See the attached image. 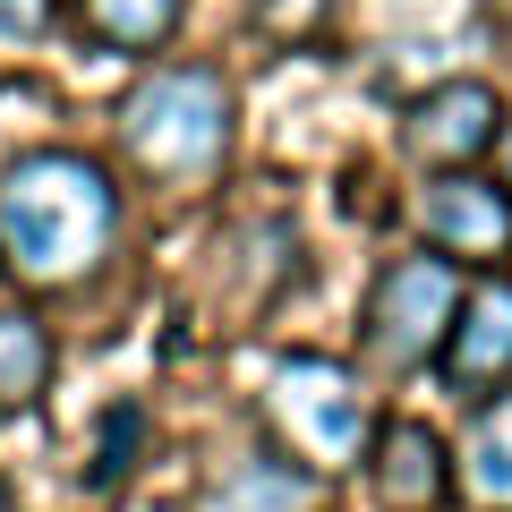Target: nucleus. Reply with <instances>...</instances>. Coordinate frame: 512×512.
Listing matches in <instances>:
<instances>
[{
    "label": "nucleus",
    "mask_w": 512,
    "mask_h": 512,
    "mask_svg": "<svg viewBox=\"0 0 512 512\" xmlns=\"http://www.w3.org/2000/svg\"><path fill=\"white\" fill-rule=\"evenodd\" d=\"M120 239V188L94 154L43 146L0 171V274L26 291H69Z\"/></svg>",
    "instance_id": "obj_1"
},
{
    "label": "nucleus",
    "mask_w": 512,
    "mask_h": 512,
    "mask_svg": "<svg viewBox=\"0 0 512 512\" xmlns=\"http://www.w3.org/2000/svg\"><path fill=\"white\" fill-rule=\"evenodd\" d=\"M120 154L163 188H205L222 171V154H231V86H222V69H197V60L146 69L120 94Z\"/></svg>",
    "instance_id": "obj_2"
},
{
    "label": "nucleus",
    "mask_w": 512,
    "mask_h": 512,
    "mask_svg": "<svg viewBox=\"0 0 512 512\" xmlns=\"http://www.w3.org/2000/svg\"><path fill=\"white\" fill-rule=\"evenodd\" d=\"M265 410H274V427L291 436V453L308 461V470H359L367 453H376V402H367V384L350 376L342 359H316V350H299V359L274 367V384H265Z\"/></svg>",
    "instance_id": "obj_3"
},
{
    "label": "nucleus",
    "mask_w": 512,
    "mask_h": 512,
    "mask_svg": "<svg viewBox=\"0 0 512 512\" xmlns=\"http://www.w3.org/2000/svg\"><path fill=\"white\" fill-rule=\"evenodd\" d=\"M461 299H470V282H461L453 256H436V248L393 256L376 274V299H367V350H376L384 367L444 359V342H453V325H461Z\"/></svg>",
    "instance_id": "obj_4"
},
{
    "label": "nucleus",
    "mask_w": 512,
    "mask_h": 512,
    "mask_svg": "<svg viewBox=\"0 0 512 512\" xmlns=\"http://www.w3.org/2000/svg\"><path fill=\"white\" fill-rule=\"evenodd\" d=\"M419 231L453 265H495L512 256V188L495 171H436L419 197Z\"/></svg>",
    "instance_id": "obj_5"
},
{
    "label": "nucleus",
    "mask_w": 512,
    "mask_h": 512,
    "mask_svg": "<svg viewBox=\"0 0 512 512\" xmlns=\"http://www.w3.org/2000/svg\"><path fill=\"white\" fill-rule=\"evenodd\" d=\"M504 94L487 86V77H444L436 94H427L419 111H410V154H419L427 171H478L495 154V137H504Z\"/></svg>",
    "instance_id": "obj_6"
},
{
    "label": "nucleus",
    "mask_w": 512,
    "mask_h": 512,
    "mask_svg": "<svg viewBox=\"0 0 512 512\" xmlns=\"http://www.w3.org/2000/svg\"><path fill=\"white\" fill-rule=\"evenodd\" d=\"M367 470H376V495L384 512H436L444 495H453V453H444L436 427L419 419H393L376 436V453H367Z\"/></svg>",
    "instance_id": "obj_7"
},
{
    "label": "nucleus",
    "mask_w": 512,
    "mask_h": 512,
    "mask_svg": "<svg viewBox=\"0 0 512 512\" xmlns=\"http://www.w3.org/2000/svg\"><path fill=\"white\" fill-rule=\"evenodd\" d=\"M444 376L453 384H512V282H478L461 299V325L444 342Z\"/></svg>",
    "instance_id": "obj_8"
},
{
    "label": "nucleus",
    "mask_w": 512,
    "mask_h": 512,
    "mask_svg": "<svg viewBox=\"0 0 512 512\" xmlns=\"http://www.w3.org/2000/svg\"><path fill=\"white\" fill-rule=\"evenodd\" d=\"M316 495H325V470L282 461V453H248L205 487L197 512H316Z\"/></svg>",
    "instance_id": "obj_9"
},
{
    "label": "nucleus",
    "mask_w": 512,
    "mask_h": 512,
    "mask_svg": "<svg viewBox=\"0 0 512 512\" xmlns=\"http://www.w3.org/2000/svg\"><path fill=\"white\" fill-rule=\"evenodd\" d=\"M461 478H470V495L487 512H512V384L470 419V436H461Z\"/></svg>",
    "instance_id": "obj_10"
},
{
    "label": "nucleus",
    "mask_w": 512,
    "mask_h": 512,
    "mask_svg": "<svg viewBox=\"0 0 512 512\" xmlns=\"http://www.w3.org/2000/svg\"><path fill=\"white\" fill-rule=\"evenodd\" d=\"M77 18H86V35L103 43V52L146 60V52H163V43H171L180 0H77Z\"/></svg>",
    "instance_id": "obj_11"
},
{
    "label": "nucleus",
    "mask_w": 512,
    "mask_h": 512,
    "mask_svg": "<svg viewBox=\"0 0 512 512\" xmlns=\"http://www.w3.org/2000/svg\"><path fill=\"white\" fill-rule=\"evenodd\" d=\"M52 384V333L26 308H0V410H26Z\"/></svg>",
    "instance_id": "obj_12"
},
{
    "label": "nucleus",
    "mask_w": 512,
    "mask_h": 512,
    "mask_svg": "<svg viewBox=\"0 0 512 512\" xmlns=\"http://www.w3.org/2000/svg\"><path fill=\"white\" fill-rule=\"evenodd\" d=\"M146 436H154L146 402H111V410H103V436H94V470H86V487H94V495H111L128 470H137Z\"/></svg>",
    "instance_id": "obj_13"
},
{
    "label": "nucleus",
    "mask_w": 512,
    "mask_h": 512,
    "mask_svg": "<svg viewBox=\"0 0 512 512\" xmlns=\"http://www.w3.org/2000/svg\"><path fill=\"white\" fill-rule=\"evenodd\" d=\"M60 18V0H0V43H43Z\"/></svg>",
    "instance_id": "obj_14"
},
{
    "label": "nucleus",
    "mask_w": 512,
    "mask_h": 512,
    "mask_svg": "<svg viewBox=\"0 0 512 512\" xmlns=\"http://www.w3.org/2000/svg\"><path fill=\"white\" fill-rule=\"evenodd\" d=\"M495 180L512 188V120H504V137H495Z\"/></svg>",
    "instance_id": "obj_15"
},
{
    "label": "nucleus",
    "mask_w": 512,
    "mask_h": 512,
    "mask_svg": "<svg viewBox=\"0 0 512 512\" xmlns=\"http://www.w3.org/2000/svg\"><path fill=\"white\" fill-rule=\"evenodd\" d=\"M487 18H495V26H512V0H487Z\"/></svg>",
    "instance_id": "obj_16"
}]
</instances>
